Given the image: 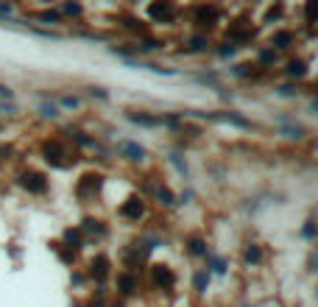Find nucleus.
Instances as JSON below:
<instances>
[{
	"label": "nucleus",
	"instance_id": "obj_4",
	"mask_svg": "<svg viewBox=\"0 0 318 307\" xmlns=\"http://www.w3.org/2000/svg\"><path fill=\"white\" fill-rule=\"evenodd\" d=\"M62 157H64V145L62 143H45V159L48 162H53V165H59L62 168Z\"/></svg>",
	"mask_w": 318,
	"mask_h": 307
},
{
	"label": "nucleus",
	"instance_id": "obj_1",
	"mask_svg": "<svg viewBox=\"0 0 318 307\" xmlns=\"http://www.w3.org/2000/svg\"><path fill=\"white\" fill-rule=\"evenodd\" d=\"M101 185H104V179L95 173H87V176H81V182H78V187H76V193H78V199L81 201H87V199H92V196L101 190Z\"/></svg>",
	"mask_w": 318,
	"mask_h": 307
},
{
	"label": "nucleus",
	"instance_id": "obj_19",
	"mask_svg": "<svg viewBox=\"0 0 318 307\" xmlns=\"http://www.w3.org/2000/svg\"><path fill=\"white\" fill-rule=\"evenodd\" d=\"M64 237H67V243H81V232H76V229H67Z\"/></svg>",
	"mask_w": 318,
	"mask_h": 307
},
{
	"label": "nucleus",
	"instance_id": "obj_17",
	"mask_svg": "<svg viewBox=\"0 0 318 307\" xmlns=\"http://www.w3.org/2000/svg\"><path fill=\"white\" fill-rule=\"evenodd\" d=\"M156 196H159V201H162V204H173V193H170L168 187H159V190H156Z\"/></svg>",
	"mask_w": 318,
	"mask_h": 307
},
{
	"label": "nucleus",
	"instance_id": "obj_25",
	"mask_svg": "<svg viewBox=\"0 0 318 307\" xmlns=\"http://www.w3.org/2000/svg\"><path fill=\"white\" fill-rule=\"evenodd\" d=\"M62 103H64V106H70V109H76L78 106V98H70V95H67V98H62Z\"/></svg>",
	"mask_w": 318,
	"mask_h": 307
},
{
	"label": "nucleus",
	"instance_id": "obj_12",
	"mask_svg": "<svg viewBox=\"0 0 318 307\" xmlns=\"http://www.w3.org/2000/svg\"><path fill=\"white\" fill-rule=\"evenodd\" d=\"M290 42H293V34H290V31H279V34L274 36V45H276V48H288Z\"/></svg>",
	"mask_w": 318,
	"mask_h": 307
},
{
	"label": "nucleus",
	"instance_id": "obj_6",
	"mask_svg": "<svg viewBox=\"0 0 318 307\" xmlns=\"http://www.w3.org/2000/svg\"><path fill=\"white\" fill-rule=\"evenodd\" d=\"M148 14H151V17H156V20H173V8H170L168 3H162V6L156 3V6H151V8H148Z\"/></svg>",
	"mask_w": 318,
	"mask_h": 307
},
{
	"label": "nucleus",
	"instance_id": "obj_2",
	"mask_svg": "<svg viewBox=\"0 0 318 307\" xmlns=\"http://www.w3.org/2000/svg\"><path fill=\"white\" fill-rule=\"evenodd\" d=\"M20 185L25 187L28 193H36V196H42L45 190H48V182H45V176H42V173H34V171L22 173V176H20Z\"/></svg>",
	"mask_w": 318,
	"mask_h": 307
},
{
	"label": "nucleus",
	"instance_id": "obj_20",
	"mask_svg": "<svg viewBox=\"0 0 318 307\" xmlns=\"http://www.w3.org/2000/svg\"><path fill=\"white\" fill-rule=\"evenodd\" d=\"M39 20H42V22H59V14H56V11H42Z\"/></svg>",
	"mask_w": 318,
	"mask_h": 307
},
{
	"label": "nucleus",
	"instance_id": "obj_27",
	"mask_svg": "<svg viewBox=\"0 0 318 307\" xmlns=\"http://www.w3.org/2000/svg\"><path fill=\"white\" fill-rule=\"evenodd\" d=\"M0 95H3V98H14V93H11L8 87H3V84H0Z\"/></svg>",
	"mask_w": 318,
	"mask_h": 307
},
{
	"label": "nucleus",
	"instance_id": "obj_26",
	"mask_svg": "<svg viewBox=\"0 0 318 307\" xmlns=\"http://www.w3.org/2000/svg\"><path fill=\"white\" fill-rule=\"evenodd\" d=\"M193 48H196V50H204L207 48V39H201V36H198V39H193Z\"/></svg>",
	"mask_w": 318,
	"mask_h": 307
},
{
	"label": "nucleus",
	"instance_id": "obj_5",
	"mask_svg": "<svg viewBox=\"0 0 318 307\" xmlns=\"http://www.w3.org/2000/svg\"><path fill=\"white\" fill-rule=\"evenodd\" d=\"M142 212H145V207H142L140 199H128L126 204L120 207V215H126V218H131V221H137Z\"/></svg>",
	"mask_w": 318,
	"mask_h": 307
},
{
	"label": "nucleus",
	"instance_id": "obj_15",
	"mask_svg": "<svg viewBox=\"0 0 318 307\" xmlns=\"http://www.w3.org/2000/svg\"><path fill=\"white\" fill-rule=\"evenodd\" d=\"M190 251H193V254H207L204 240H201V237H190Z\"/></svg>",
	"mask_w": 318,
	"mask_h": 307
},
{
	"label": "nucleus",
	"instance_id": "obj_24",
	"mask_svg": "<svg viewBox=\"0 0 318 307\" xmlns=\"http://www.w3.org/2000/svg\"><path fill=\"white\" fill-rule=\"evenodd\" d=\"M302 235H304V237H313V235H316V229H313V221H307V226L302 229Z\"/></svg>",
	"mask_w": 318,
	"mask_h": 307
},
{
	"label": "nucleus",
	"instance_id": "obj_21",
	"mask_svg": "<svg viewBox=\"0 0 318 307\" xmlns=\"http://www.w3.org/2000/svg\"><path fill=\"white\" fill-rule=\"evenodd\" d=\"M39 112H42L45 117H56V106H53V103H42V109H39Z\"/></svg>",
	"mask_w": 318,
	"mask_h": 307
},
{
	"label": "nucleus",
	"instance_id": "obj_7",
	"mask_svg": "<svg viewBox=\"0 0 318 307\" xmlns=\"http://www.w3.org/2000/svg\"><path fill=\"white\" fill-rule=\"evenodd\" d=\"M210 117H215V120H223V123H232V126H240V129H248L251 123L248 120H243V117H237V114H232V112H223V114H210Z\"/></svg>",
	"mask_w": 318,
	"mask_h": 307
},
{
	"label": "nucleus",
	"instance_id": "obj_13",
	"mask_svg": "<svg viewBox=\"0 0 318 307\" xmlns=\"http://www.w3.org/2000/svg\"><path fill=\"white\" fill-rule=\"evenodd\" d=\"M288 73L290 76H304V73H307V65H304L302 59H293V62L288 65Z\"/></svg>",
	"mask_w": 318,
	"mask_h": 307
},
{
	"label": "nucleus",
	"instance_id": "obj_18",
	"mask_svg": "<svg viewBox=\"0 0 318 307\" xmlns=\"http://www.w3.org/2000/svg\"><path fill=\"white\" fill-rule=\"evenodd\" d=\"M62 14L76 17V14H81V6H76V3H67V6H62Z\"/></svg>",
	"mask_w": 318,
	"mask_h": 307
},
{
	"label": "nucleus",
	"instance_id": "obj_14",
	"mask_svg": "<svg viewBox=\"0 0 318 307\" xmlns=\"http://www.w3.org/2000/svg\"><path fill=\"white\" fill-rule=\"evenodd\" d=\"M207 285H210V274L201 271V274L196 277V291H198V293H204V291H207Z\"/></svg>",
	"mask_w": 318,
	"mask_h": 307
},
{
	"label": "nucleus",
	"instance_id": "obj_16",
	"mask_svg": "<svg viewBox=\"0 0 318 307\" xmlns=\"http://www.w3.org/2000/svg\"><path fill=\"white\" fill-rule=\"evenodd\" d=\"M117 282H120V288H123V293H126V296H131V293H134V279H131V277H120Z\"/></svg>",
	"mask_w": 318,
	"mask_h": 307
},
{
	"label": "nucleus",
	"instance_id": "obj_29",
	"mask_svg": "<svg viewBox=\"0 0 318 307\" xmlns=\"http://www.w3.org/2000/svg\"><path fill=\"white\" fill-rule=\"evenodd\" d=\"M0 14H11V6H0Z\"/></svg>",
	"mask_w": 318,
	"mask_h": 307
},
{
	"label": "nucleus",
	"instance_id": "obj_11",
	"mask_svg": "<svg viewBox=\"0 0 318 307\" xmlns=\"http://www.w3.org/2000/svg\"><path fill=\"white\" fill-rule=\"evenodd\" d=\"M260 260H262V249H260V246H248V249H246V263L257 265Z\"/></svg>",
	"mask_w": 318,
	"mask_h": 307
},
{
	"label": "nucleus",
	"instance_id": "obj_10",
	"mask_svg": "<svg viewBox=\"0 0 318 307\" xmlns=\"http://www.w3.org/2000/svg\"><path fill=\"white\" fill-rule=\"evenodd\" d=\"M128 120L140 123V126H159V117H148V114H128Z\"/></svg>",
	"mask_w": 318,
	"mask_h": 307
},
{
	"label": "nucleus",
	"instance_id": "obj_8",
	"mask_svg": "<svg viewBox=\"0 0 318 307\" xmlns=\"http://www.w3.org/2000/svg\"><path fill=\"white\" fill-rule=\"evenodd\" d=\"M106 274H109V260H106V257H98V260H92V277H98V279H106Z\"/></svg>",
	"mask_w": 318,
	"mask_h": 307
},
{
	"label": "nucleus",
	"instance_id": "obj_23",
	"mask_svg": "<svg viewBox=\"0 0 318 307\" xmlns=\"http://www.w3.org/2000/svg\"><path fill=\"white\" fill-rule=\"evenodd\" d=\"M260 59H262V62H274V59H276V53H274V50H262V53H260Z\"/></svg>",
	"mask_w": 318,
	"mask_h": 307
},
{
	"label": "nucleus",
	"instance_id": "obj_22",
	"mask_svg": "<svg viewBox=\"0 0 318 307\" xmlns=\"http://www.w3.org/2000/svg\"><path fill=\"white\" fill-rule=\"evenodd\" d=\"M282 134H285V137H296V140H299V137H302L304 131H302V129H299V126H296V129H285Z\"/></svg>",
	"mask_w": 318,
	"mask_h": 307
},
{
	"label": "nucleus",
	"instance_id": "obj_28",
	"mask_svg": "<svg viewBox=\"0 0 318 307\" xmlns=\"http://www.w3.org/2000/svg\"><path fill=\"white\" fill-rule=\"evenodd\" d=\"M212 265H215V271H218V274H223V271H226V268H223V260H215Z\"/></svg>",
	"mask_w": 318,
	"mask_h": 307
},
{
	"label": "nucleus",
	"instance_id": "obj_3",
	"mask_svg": "<svg viewBox=\"0 0 318 307\" xmlns=\"http://www.w3.org/2000/svg\"><path fill=\"white\" fill-rule=\"evenodd\" d=\"M151 277H154L156 285H162V288H173V282H176V277H173V271H170L168 265H154Z\"/></svg>",
	"mask_w": 318,
	"mask_h": 307
},
{
	"label": "nucleus",
	"instance_id": "obj_9",
	"mask_svg": "<svg viewBox=\"0 0 318 307\" xmlns=\"http://www.w3.org/2000/svg\"><path fill=\"white\" fill-rule=\"evenodd\" d=\"M120 151L126 154L128 159H134V162H137V159H142V157H145V151H142L140 145H134V143H123V145H120Z\"/></svg>",
	"mask_w": 318,
	"mask_h": 307
}]
</instances>
